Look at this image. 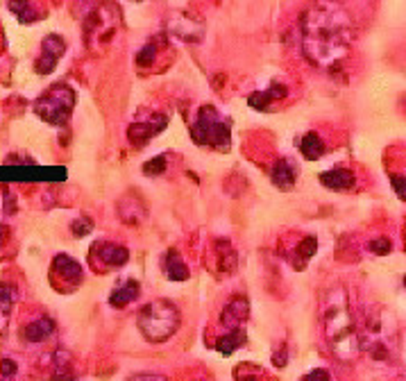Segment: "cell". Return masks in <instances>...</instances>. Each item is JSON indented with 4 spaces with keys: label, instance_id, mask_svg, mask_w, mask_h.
<instances>
[{
    "label": "cell",
    "instance_id": "26",
    "mask_svg": "<svg viewBox=\"0 0 406 381\" xmlns=\"http://www.w3.org/2000/svg\"><path fill=\"white\" fill-rule=\"evenodd\" d=\"M128 381H168L166 377H161V375H150V372H143V375H134L130 377Z\"/></svg>",
    "mask_w": 406,
    "mask_h": 381
},
{
    "label": "cell",
    "instance_id": "11",
    "mask_svg": "<svg viewBox=\"0 0 406 381\" xmlns=\"http://www.w3.org/2000/svg\"><path fill=\"white\" fill-rule=\"evenodd\" d=\"M55 334V322H52V318L43 315V318H37V320H32L30 324L23 327V338L28 343H41L50 338V336Z\"/></svg>",
    "mask_w": 406,
    "mask_h": 381
},
{
    "label": "cell",
    "instance_id": "10",
    "mask_svg": "<svg viewBox=\"0 0 406 381\" xmlns=\"http://www.w3.org/2000/svg\"><path fill=\"white\" fill-rule=\"evenodd\" d=\"M248 299L246 297H232L227 306H225V311H223V322L227 324V331H234V329H243V322H246V318H248Z\"/></svg>",
    "mask_w": 406,
    "mask_h": 381
},
{
    "label": "cell",
    "instance_id": "13",
    "mask_svg": "<svg viewBox=\"0 0 406 381\" xmlns=\"http://www.w3.org/2000/svg\"><path fill=\"white\" fill-rule=\"evenodd\" d=\"M320 181L327 188L333 190H347L354 186V172L347 170V168H331V170H324L320 175Z\"/></svg>",
    "mask_w": 406,
    "mask_h": 381
},
{
    "label": "cell",
    "instance_id": "15",
    "mask_svg": "<svg viewBox=\"0 0 406 381\" xmlns=\"http://www.w3.org/2000/svg\"><path fill=\"white\" fill-rule=\"evenodd\" d=\"M295 175H297V170L295 166L288 159H279L273 170H270V177H273V184L277 188H282V190H288V188H293L295 184Z\"/></svg>",
    "mask_w": 406,
    "mask_h": 381
},
{
    "label": "cell",
    "instance_id": "7",
    "mask_svg": "<svg viewBox=\"0 0 406 381\" xmlns=\"http://www.w3.org/2000/svg\"><path fill=\"white\" fill-rule=\"evenodd\" d=\"M168 30H170V34H175L177 39L193 41V43H197L204 36L202 23L197 21V18H193L191 14H186V12H179V14H175L173 18H170Z\"/></svg>",
    "mask_w": 406,
    "mask_h": 381
},
{
    "label": "cell",
    "instance_id": "18",
    "mask_svg": "<svg viewBox=\"0 0 406 381\" xmlns=\"http://www.w3.org/2000/svg\"><path fill=\"white\" fill-rule=\"evenodd\" d=\"M16 299V290L10 284H0V334L7 327V320H10V308Z\"/></svg>",
    "mask_w": 406,
    "mask_h": 381
},
{
    "label": "cell",
    "instance_id": "17",
    "mask_svg": "<svg viewBox=\"0 0 406 381\" xmlns=\"http://www.w3.org/2000/svg\"><path fill=\"white\" fill-rule=\"evenodd\" d=\"M166 272H168V277L175 279V281L188 279V268H186L184 259L177 254V250H168V254H166Z\"/></svg>",
    "mask_w": 406,
    "mask_h": 381
},
{
    "label": "cell",
    "instance_id": "28",
    "mask_svg": "<svg viewBox=\"0 0 406 381\" xmlns=\"http://www.w3.org/2000/svg\"><path fill=\"white\" fill-rule=\"evenodd\" d=\"M370 250H375L379 254H386L388 250H391V241H388V239H384V241H373V243H370Z\"/></svg>",
    "mask_w": 406,
    "mask_h": 381
},
{
    "label": "cell",
    "instance_id": "2",
    "mask_svg": "<svg viewBox=\"0 0 406 381\" xmlns=\"http://www.w3.org/2000/svg\"><path fill=\"white\" fill-rule=\"evenodd\" d=\"M322 320H324V336H327L329 350L336 354V359L349 363L359 357V331L354 315L349 308L347 290L340 284L331 286L322 299Z\"/></svg>",
    "mask_w": 406,
    "mask_h": 381
},
{
    "label": "cell",
    "instance_id": "29",
    "mask_svg": "<svg viewBox=\"0 0 406 381\" xmlns=\"http://www.w3.org/2000/svg\"><path fill=\"white\" fill-rule=\"evenodd\" d=\"M402 184H404V177H393V186H395L397 195H400V197H404V188H402Z\"/></svg>",
    "mask_w": 406,
    "mask_h": 381
},
{
    "label": "cell",
    "instance_id": "21",
    "mask_svg": "<svg viewBox=\"0 0 406 381\" xmlns=\"http://www.w3.org/2000/svg\"><path fill=\"white\" fill-rule=\"evenodd\" d=\"M50 381H73V372H70L68 354L66 352H57L55 370H52V379Z\"/></svg>",
    "mask_w": 406,
    "mask_h": 381
},
{
    "label": "cell",
    "instance_id": "1",
    "mask_svg": "<svg viewBox=\"0 0 406 381\" xmlns=\"http://www.w3.org/2000/svg\"><path fill=\"white\" fill-rule=\"evenodd\" d=\"M354 41V21L345 7L320 3L302 16V50L315 66H331L349 54Z\"/></svg>",
    "mask_w": 406,
    "mask_h": 381
},
{
    "label": "cell",
    "instance_id": "3",
    "mask_svg": "<svg viewBox=\"0 0 406 381\" xmlns=\"http://www.w3.org/2000/svg\"><path fill=\"white\" fill-rule=\"evenodd\" d=\"M359 348L368 350L375 361L391 363L397 354V322L386 308H375L366 318V329L359 334Z\"/></svg>",
    "mask_w": 406,
    "mask_h": 381
},
{
    "label": "cell",
    "instance_id": "23",
    "mask_svg": "<svg viewBox=\"0 0 406 381\" xmlns=\"http://www.w3.org/2000/svg\"><path fill=\"white\" fill-rule=\"evenodd\" d=\"M91 230H93V223L89 221V218H77V221H73V225H70V232L75 236H87Z\"/></svg>",
    "mask_w": 406,
    "mask_h": 381
},
{
    "label": "cell",
    "instance_id": "25",
    "mask_svg": "<svg viewBox=\"0 0 406 381\" xmlns=\"http://www.w3.org/2000/svg\"><path fill=\"white\" fill-rule=\"evenodd\" d=\"M0 372H3V377L16 375V363L12 359H3V361H0Z\"/></svg>",
    "mask_w": 406,
    "mask_h": 381
},
{
    "label": "cell",
    "instance_id": "20",
    "mask_svg": "<svg viewBox=\"0 0 406 381\" xmlns=\"http://www.w3.org/2000/svg\"><path fill=\"white\" fill-rule=\"evenodd\" d=\"M243 343H246V329H234V331L225 334V338H220L216 348H218L220 354H232L234 350H239Z\"/></svg>",
    "mask_w": 406,
    "mask_h": 381
},
{
    "label": "cell",
    "instance_id": "5",
    "mask_svg": "<svg viewBox=\"0 0 406 381\" xmlns=\"http://www.w3.org/2000/svg\"><path fill=\"white\" fill-rule=\"evenodd\" d=\"M230 118H225L218 109L211 105L200 107L197 118L193 121L191 136L197 145H209L216 150L230 148Z\"/></svg>",
    "mask_w": 406,
    "mask_h": 381
},
{
    "label": "cell",
    "instance_id": "8",
    "mask_svg": "<svg viewBox=\"0 0 406 381\" xmlns=\"http://www.w3.org/2000/svg\"><path fill=\"white\" fill-rule=\"evenodd\" d=\"M64 48H66L64 39L57 36V34H48L46 39H43V43H41V57L37 61V70L41 73V75H48L50 70H55Z\"/></svg>",
    "mask_w": 406,
    "mask_h": 381
},
{
    "label": "cell",
    "instance_id": "16",
    "mask_svg": "<svg viewBox=\"0 0 406 381\" xmlns=\"http://www.w3.org/2000/svg\"><path fill=\"white\" fill-rule=\"evenodd\" d=\"M300 152H302L304 159L315 161V159H320L322 154H324V143H322V139H320L318 134L309 132L302 139V143H300Z\"/></svg>",
    "mask_w": 406,
    "mask_h": 381
},
{
    "label": "cell",
    "instance_id": "4",
    "mask_svg": "<svg viewBox=\"0 0 406 381\" xmlns=\"http://www.w3.org/2000/svg\"><path fill=\"white\" fill-rule=\"evenodd\" d=\"M139 329L150 343H164L177 331L179 311L168 299H155L139 311Z\"/></svg>",
    "mask_w": 406,
    "mask_h": 381
},
{
    "label": "cell",
    "instance_id": "27",
    "mask_svg": "<svg viewBox=\"0 0 406 381\" xmlns=\"http://www.w3.org/2000/svg\"><path fill=\"white\" fill-rule=\"evenodd\" d=\"M164 157H157L155 161H148L146 163V172H148V175H150V172H161V170H164Z\"/></svg>",
    "mask_w": 406,
    "mask_h": 381
},
{
    "label": "cell",
    "instance_id": "24",
    "mask_svg": "<svg viewBox=\"0 0 406 381\" xmlns=\"http://www.w3.org/2000/svg\"><path fill=\"white\" fill-rule=\"evenodd\" d=\"M304 381H331V379H329V372L327 370L318 368V370L309 372V375L304 377Z\"/></svg>",
    "mask_w": 406,
    "mask_h": 381
},
{
    "label": "cell",
    "instance_id": "12",
    "mask_svg": "<svg viewBox=\"0 0 406 381\" xmlns=\"http://www.w3.org/2000/svg\"><path fill=\"white\" fill-rule=\"evenodd\" d=\"M52 272H57V275H61L66 281H70V286L82 281V266H80L75 259H70L68 254H57L55 263H52Z\"/></svg>",
    "mask_w": 406,
    "mask_h": 381
},
{
    "label": "cell",
    "instance_id": "22",
    "mask_svg": "<svg viewBox=\"0 0 406 381\" xmlns=\"http://www.w3.org/2000/svg\"><path fill=\"white\" fill-rule=\"evenodd\" d=\"M7 7H10V12H14L16 16H19V21H23V23H34L39 16V12L32 7V3H10Z\"/></svg>",
    "mask_w": 406,
    "mask_h": 381
},
{
    "label": "cell",
    "instance_id": "9",
    "mask_svg": "<svg viewBox=\"0 0 406 381\" xmlns=\"http://www.w3.org/2000/svg\"><path fill=\"white\" fill-rule=\"evenodd\" d=\"M91 252H93V257H98V261L105 263L107 268L125 266L130 259V252L125 250L123 245H116V243H96Z\"/></svg>",
    "mask_w": 406,
    "mask_h": 381
},
{
    "label": "cell",
    "instance_id": "14",
    "mask_svg": "<svg viewBox=\"0 0 406 381\" xmlns=\"http://www.w3.org/2000/svg\"><path fill=\"white\" fill-rule=\"evenodd\" d=\"M139 281H134V279H125L121 281L119 286L114 288V293L110 297V304L116 306V308H123V306H128L130 302H134V299L139 297Z\"/></svg>",
    "mask_w": 406,
    "mask_h": 381
},
{
    "label": "cell",
    "instance_id": "19",
    "mask_svg": "<svg viewBox=\"0 0 406 381\" xmlns=\"http://www.w3.org/2000/svg\"><path fill=\"white\" fill-rule=\"evenodd\" d=\"M282 96H286V89L279 87V84H273L268 91H264V94H255V96H252L250 98V105L264 112V109H268V105L273 103V100L282 98Z\"/></svg>",
    "mask_w": 406,
    "mask_h": 381
},
{
    "label": "cell",
    "instance_id": "6",
    "mask_svg": "<svg viewBox=\"0 0 406 381\" xmlns=\"http://www.w3.org/2000/svg\"><path fill=\"white\" fill-rule=\"evenodd\" d=\"M73 107H75L73 89L66 84H55L34 103V112H37L43 121H48L52 125H61L68 121Z\"/></svg>",
    "mask_w": 406,
    "mask_h": 381
},
{
    "label": "cell",
    "instance_id": "30",
    "mask_svg": "<svg viewBox=\"0 0 406 381\" xmlns=\"http://www.w3.org/2000/svg\"><path fill=\"white\" fill-rule=\"evenodd\" d=\"M241 381H257V379H252V377H243Z\"/></svg>",
    "mask_w": 406,
    "mask_h": 381
}]
</instances>
